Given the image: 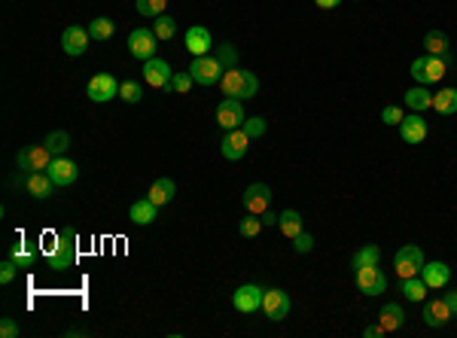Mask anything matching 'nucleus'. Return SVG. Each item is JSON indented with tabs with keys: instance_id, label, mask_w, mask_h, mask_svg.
I'll return each instance as SVG.
<instances>
[{
	"instance_id": "f257e3e1",
	"label": "nucleus",
	"mask_w": 457,
	"mask_h": 338,
	"mask_svg": "<svg viewBox=\"0 0 457 338\" xmlns=\"http://www.w3.org/2000/svg\"><path fill=\"white\" fill-rule=\"evenodd\" d=\"M46 259H49V268H52V272H59V275L76 268V259H79V235H76L74 225H64V229H59V232L49 235Z\"/></svg>"
},
{
	"instance_id": "f03ea898",
	"label": "nucleus",
	"mask_w": 457,
	"mask_h": 338,
	"mask_svg": "<svg viewBox=\"0 0 457 338\" xmlns=\"http://www.w3.org/2000/svg\"><path fill=\"white\" fill-rule=\"evenodd\" d=\"M220 88L226 98H238V101H247L259 92V80L253 71H244V67H228L220 80Z\"/></svg>"
},
{
	"instance_id": "7ed1b4c3",
	"label": "nucleus",
	"mask_w": 457,
	"mask_h": 338,
	"mask_svg": "<svg viewBox=\"0 0 457 338\" xmlns=\"http://www.w3.org/2000/svg\"><path fill=\"white\" fill-rule=\"evenodd\" d=\"M445 73H448V61L439 58V55H421V58L411 61V76H415L418 86L442 83Z\"/></svg>"
},
{
	"instance_id": "20e7f679",
	"label": "nucleus",
	"mask_w": 457,
	"mask_h": 338,
	"mask_svg": "<svg viewBox=\"0 0 457 338\" xmlns=\"http://www.w3.org/2000/svg\"><path fill=\"white\" fill-rule=\"evenodd\" d=\"M393 268H396L399 280H403V277H415V275H421V268H424V250H421L418 244H406V247H399L396 256H393Z\"/></svg>"
},
{
	"instance_id": "39448f33",
	"label": "nucleus",
	"mask_w": 457,
	"mask_h": 338,
	"mask_svg": "<svg viewBox=\"0 0 457 338\" xmlns=\"http://www.w3.org/2000/svg\"><path fill=\"white\" fill-rule=\"evenodd\" d=\"M189 73H192V80H196L199 86H214V83L223 80L226 67L216 61V55H201V58H192Z\"/></svg>"
},
{
	"instance_id": "423d86ee",
	"label": "nucleus",
	"mask_w": 457,
	"mask_h": 338,
	"mask_svg": "<svg viewBox=\"0 0 457 338\" xmlns=\"http://www.w3.org/2000/svg\"><path fill=\"white\" fill-rule=\"evenodd\" d=\"M353 280H357V290L363 296H381L387 290V277L378 265H363V268H353Z\"/></svg>"
},
{
	"instance_id": "0eeeda50",
	"label": "nucleus",
	"mask_w": 457,
	"mask_h": 338,
	"mask_svg": "<svg viewBox=\"0 0 457 338\" xmlns=\"http://www.w3.org/2000/svg\"><path fill=\"white\" fill-rule=\"evenodd\" d=\"M156 46H159V37L153 34V28H134L129 34V52L134 55L137 61L156 58Z\"/></svg>"
},
{
	"instance_id": "6e6552de",
	"label": "nucleus",
	"mask_w": 457,
	"mask_h": 338,
	"mask_svg": "<svg viewBox=\"0 0 457 338\" xmlns=\"http://www.w3.org/2000/svg\"><path fill=\"white\" fill-rule=\"evenodd\" d=\"M244 119H247L244 101H238V98H223V101H220V107H216V126H220L223 131L241 128Z\"/></svg>"
},
{
	"instance_id": "1a4fd4ad",
	"label": "nucleus",
	"mask_w": 457,
	"mask_h": 338,
	"mask_svg": "<svg viewBox=\"0 0 457 338\" xmlns=\"http://www.w3.org/2000/svg\"><path fill=\"white\" fill-rule=\"evenodd\" d=\"M55 155L49 153V146H25L19 155H16V165L21 168V171H49Z\"/></svg>"
},
{
	"instance_id": "9d476101",
	"label": "nucleus",
	"mask_w": 457,
	"mask_h": 338,
	"mask_svg": "<svg viewBox=\"0 0 457 338\" xmlns=\"http://www.w3.org/2000/svg\"><path fill=\"white\" fill-rule=\"evenodd\" d=\"M119 86L122 83H116V76H110V73H95L89 80V86H86V95L95 101V104H107V101H113L119 95Z\"/></svg>"
},
{
	"instance_id": "9b49d317",
	"label": "nucleus",
	"mask_w": 457,
	"mask_h": 338,
	"mask_svg": "<svg viewBox=\"0 0 457 338\" xmlns=\"http://www.w3.org/2000/svg\"><path fill=\"white\" fill-rule=\"evenodd\" d=\"M290 308H293V302H290V296L283 290H278V287H271V290H266V296H262V311H266V317L268 320H283L290 314Z\"/></svg>"
},
{
	"instance_id": "f8f14e48",
	"label": "nucleus",
	"mask_w": 457,
	"mask_h": 338,
	"mask_svg": "<svg viewBox=\"0 0 457 338\" xmlns=\"http://www.w3.org/2000/svg\"><path fill=\"white\" fill-rule=\"evenodd\" d=\"M247 150H250V138L244 134V128H232V131L223 134V140H220L223 159L238 162V159H244V155H247Z\"/></svg>"
},
{
	"instance_id": "ddd939ff",
	"label": "nucleus",
	"mask_w": 457,
	"mask_h": 338,
	"mask_svg": "<svg viewBox=\"0 0 457 338\" xmlns=\"http://www.w3.org/2000/svg\"><path fill=\"white\" fill-rule=\"evenodd\" d=\"M262 296H266V290L262 287L244 284V287L235 290L232 305H235V311H241V314H256V311H262Z\"/></svg>"
},
{
	"instance_id": "4468645a",
	"label": "nucleus",
	"mask_w": 457,
	"mask_h": 338,
	"mask_svg": "<svg viewBox=\"0 0 457 338\" xmlns=\"http://www.w3.org/2000/svg\"><path fill=\"white\" fill-rule=\"evenodd\" d=\"M171 80H174V71H171V64H168L165 58H150V61H144V83H146V86L165 88V92H168Z\"/></svg>"
},
{
	"instance_id": "2eb2a0df",
	"label": "nucleus",
	"mask_w": 457,
	"mask_h": 338,
	"mask_svg": "<svg viewBox=\"0 0 457 338\" xmlns=\"http://www.w3.org/2000/svg\"><path fill=\"white\" fill-rule=\"evenodd\" d=\"M183 46L189 49L192 58H201V55H208L214 49V37H211V31L204 25H192L186 31V37H183Z\"/></svg>"
},
{
	"instance_id": "dca6fc26",
	"label": "nucleus",
	"mask_w": 457,
	"mask_h": 338,
	"mask_svg": "<svg viewBox=\"0 0 457 338\" xmlns=\"http://www.w3.org/2000/svg\"><path fill=\"white\" fill-rule=\"evenodd\" d=\"M52 177V183L55 186H61V189H67V186H74L76 183V177H79V165L76 162H71L67 155H59V159H52V165H49V171H46Z\"/></svg>"
},
{
	"instance_id": "f3484780",
	"label": "nucleus",
	"mask_w": 457,
	"mask_h": 338,
	"mask_svg": "<svg viewBox=\"0 0 457 338\" xmlns=\"http://www.w3.org/2000/svg\"><path fill=\"white\" fill-rule=\"evenodd\" d=\"M244 208H247V213H256V217H262V213L268 210V205H271V186H266V183H250L247 189H244Z\"/></svg>"
},
{
	"instance_id": "a211bd4d",
	"label": "nucleus",
	"mask_w": 457,
	"mask_h": 338,
	"mask_svg": "<svg viewBox=\"0 0 457 338\" xmlns=\"http://www.w3.org/2000/svg\"><path fill=\"white\" fill-rule=\"evenodd\" d=\"M399 138H403L406 143H424L427 140V131H430V126H427V119L421 116V113H408V116L399 122Z\"/></svg>"
},
{
	"instance_id": "6ab92c4d",
	"label": "nucleus",
	"mask_w": 457,
	"mask_h": 338,
	"mask_svg": "<svg viewBox=\"0 0 457 338\" xmlns=\"http://www.w3.org/2000/svg\"><path fill=\"white\" fill-rule=\"evenodd\" d=\"M89 28H79V25H71V28H64L61 34V49L71 55V58H79L86 49H89Z\"/></svg>"
},
{
	"instance_id": "aec40b11",
	"label": "nucleus",
	"mask_w": 457,
	"mask_h": 338,
	"mask_svg": "<svg viewBox=\"0 0 457 338\" xmlns=\"http://www.w3.org/2000/svg\"><path fill=\"white\" fill-rule=\"evenodd\" d=\"M421 317H424V323L433 326V329H442L454 314H451V308H448V302L445 299H430V302L424 299V314H421Z\"/></svg>"
},
{
	"instance_id": "412c9836",
	"label": "nucleus",
	"mask_w": 457,
	"mask_h": 338,
	"mask_svg": "<svg viewBox=\"0 0 457 338\" xmlns=\"http://www.w3.org/2000/svg\"><path fill=\"white\" fill-rule=\"evenodd\" d=\"M25 189H28L31 198L43 201V198H49L52 189H59V186L52 183V177L46 174V171H28V174H25Z\"/></svg>"
},
{
	"instance_id": "4be33fe9",
	"label": "nucleus",
	"mask_w": 457,
	"mask_h": 338,
	"mask_svg": "<svg viewBox=\"0 0 457 338\" xmlns=\"http://www.w3.org/2000/svg\"><path fill=\"white\" fill-rule=\"evenodd\" d=\"M421 277H424V284L430 290H442V287H448V280H451V268H448V262H424Z\"/></svg>"
},
{
	"instance_id": "5701e85b",
	"label": "nucleus",
	"mask_w": 457,
	"mask_h": 338,
	"mask_svg": "<svg viewBox=\"0 0 457 338\" xmlns=\"http://www.w3.org/2000/svg\"><path fill=\"white\" fill-rule=\"evenodd\" d=\"M174 195H177V183H174L171 177H159L156 183L150 186V193H146V198H150L153 205H159V208L171 205V201H174Z\"/></svg>"
},
{
	"instance_id": "b1692460",
	"label": "nucleus",
	"mask_w": 457,
	"mask_h": 338,
	"mask_svg": "<svg viewBox=\"0 0 457 338\" xmlns=\"http://www.w3.org/2000/svg\"><path fill=\"white\" fill-rule=\"evenodd\" d=\"M424 49L427 55H439V58L451 61V40L445 31H427L424 34Z\"/></svg>"
},
{
	"instance_id": "393cba45",
	"label": "nucleus",
	"mask_w": 457,
	"mask_h": 338,
	"mask_svg": "<svg viewBox=\"0 0 457 338\" xmlns=\"http://www.w3.org/2000/svg\"><path fill=\"white\" fill-rule=\"evenodd\" d=\"M378 323H381L384 332L403 329V326H406V311H403V305H396V302H387V305L378 311Z\"/></svg>"
},
{
	"instance_id": "a878e982",
	"label": "nucleus",
	"mask_w": 457,
	"mask_h": 338,
	"mask_svg": "<svg viewBox=\"0 0 457 338\" xmlns=\"http://www.w3.org/2000/svg\"><path fill=\"white\" fill-rule=\"evenodd\" d=\"M406 107L411 113H424V110H433V92L427 86H418V88H408V92L403 95Z\"/></svg>"
},
{
	"instance_id": "bb28decb",
	"label": "nucleus",
	"mask_w": 457,
	"mask_h": 338,
	"mask_svg": "<svg viewBox=\"0 0 457 338\" xmlns=\"http://www.w3.org/2000/svg\"><path fill=\"white\" fill-rule=\"evenodd\" d=\"M156 217H159V205H153L150 198L134 201L131 210H129V220H131L134 225H150V222H156Z\"/></svg>"
},
{
	"instance_id": "cd10ccee",
	"label": "nucleus",
	"mask_w": 457,
	"mask_h": 338,
	"mask_svg": "<svg viewBox=\"0 0 457 338\" xmlns=\"http://www.w3.org/2000/svg\"><path fill=\"white\" fill-rule=\"evenodd\" d=\"M9 259H16L19 268H31L34 262H37V250H34V244H28V241L19 235V241L9 247Z\"/></svg>"
},
{
	"instance_id": "c85d7f7f",
	"label": "nucleus",
	"mask_w": 457,
	"mask_h": 338,
	"mask_svg": "<svg viewBox=\"0 0 457 338\" xmlns=\"http://www.w3.org/2000/svg\"><path fill=\"white\" fill-rule=\"evenodd\" d=\"M433 110H436L439 116H454L457 113V88H439V92L433 95Z\"/></svg>"
},
{
	"instance_id": "c756f323",
	"label": "nucleus",
	"mask_w": 457,
	"mask_h": 338,
	"mask_svg": "<svg viewBox=\"0 0 457 338\" xmlns=\"http://www.w3.org/2000/svg\"><path fill=\"white\" fill-rule=\"evenodd\" d=\"M427 284H424V277L415 275V277H403V284H399V292L408 299V302H424L427 299Z\"/></svg>"
},
{
	"instance_id": "7c9ffc66",
	"label": "nucleus",
	"mask_w": 457,
	"mask_h": 338,
	"mask_svg": "<svg viewBox=\"0 0 457 338\" xmlns=\"http://www.w3.org/2000/svg\"><path fill=\"white\" fill-rule=\"evenodd\" d=\"M278 229L283 232V238H290V241H293L296 235L302 232V213H299V210H293V208H290V210H283L281 217H278Z\"/></svg>"
},
{
	"instance_id": "2f4dec72",
	"label": "nucleus",
	"mask_w": 457,
	"mask_h": 338,
	"mask_svg": "<svg viewBox=\"0 0 457 338\" xmlns=\"http://www.w3.org/2000/svg\"><path fill=\"white\" fill-rule=\"evenodd\" d=\"M381 262V250H378V244H363L357 253H353L351 259V265L353 268H363V265H378Z\"/></svg>"
},
{
	"instance_id": "473e14b6",
	"label": "nucleus",
	"mask_w": 457,
	"mask_h": 338,
	"mask_svg": "<svg viewBox=\"0 0 457 338\" xmlns=\"http://www.w3.org/2000/svg\"><path fill=\"white\" fill-rule=\"evenodd\" d=\"M43 143L49 146V153L59 159V155H64L67 150H71V134L67 131H49V138H46Z\"/></svg>"
},
{
	"instance_id": "72a5a7b5",
	"label": "nucleus",
	"mask_w": 457,
	"mask_h": 338,
	"mask_svg": "<svg viewBox=\"0 0 457 338\" xmlns=\"http://www.w3.org/2000/svg\"><path fill=\"white\" fill-rule=\"evenodd\" d=\"M113 31H116V25H113V19L101 16V19H91V25H89V37H91V40H110V37H113Z\"/></svg>"
},
{
	"instance_id": "f704fd0d",
	"label": "nucleus",
	"mask_w": 457,
	"mask_h": 338,
	"mask_svg": "<svg viewBox=\"0 0 457 338\" xmlns=\"http://www.w3.org/2000/svg\"><path fill=\"white\" fill-rule=\"evenodd\" d=\"M165 6H168V0H137L134 9L141 16L146 19H159V16H165Z\"/></svg>"
},
{
	"instance_id": "c9c22d12",
	"label": "nucleus",
	"mask_w": 457,
	"mask_h": 338,
	"mask_svg": "<svg viewBox=\"0 0 457 338\" xmlns=\"http://www.w3.org/2000/svg\"><path fill=\"white\" fill-rule=\"evenodd\" d=\"M119 98L125 101V104H141V98H144V88L137 80H125L119 86Z\"/></svg>"
},
{
	"instance_id": "e433bc0d",
	"label": "nucleus",
	"mask_w": 457,
	"mask_h": 338,
	"mask_svg": "<svg viewBox=\"0 0 457 338\" xmlns=\"http://www.w3.org/2000/svg\"><path fill=\"white\" fill-rule=\"evenodd\" d=\"M153 34H156L159 40H171V37H174V34H177V21L171 19L168 13H165V16H159V19H156V28H153Z\"/></svg>"
},
{
	"instance_id": "4c0bfd02",
	"label": "nucleus",
	"mask_w": 457,
	"mask_h": 338,
	"mask_svg": "<svg viewBox=\"0 0 457 338\" xmlns=\"http://www.w3.org/2000/svg\"><path fill=\"white\" fill-rule=\"evenodd\" d=\"M262 229H266V225H262V217H256V213H250V217H244L241 222H238V232H241L244 238H256Z\"/></svg>"
},
{
	"instance_id": "58836bf2",
	"label": "nucleus",
	"mask_w": 457,
	"mask_h": 338,
	"mask_svg": "<svg viewBox=\"0 0 457 338\" xmlns=\"http://www.w3.org/2000/svg\"><path fill=\"white\" fill-rule=\"evenodd\" d=\"M241 128H244V134H247L250 140H256V138H262V134L268 131V122L262 119V116H253V119H244Z\"/></svg>"
},
{
	"instance_id": "ea45409f",
	"label": "nucleus",
	"mask_w": 457,
	"mask_h": 338,
	"mask_svg": "<svg viewBox=\"0 0 457 338\" xmlns=\"http://www.w3.org/2000/svg\"><path fill=\"white\" fill-rule=\"evenodd\" d=\"M216 61H220L226 71L228 67H238V49L232 46V43H223V46L216 49Z\"/></svg>"
},
{
	"instance_id": "a19ab883",
	"label": "nucleus",
	"mask_w": 457,
	"mask_h": 338,
	"mask_svg": "<svg viewBox=\"0 0 457 338\" xmlns=\"http://www.w3.org/2000/svg\"><path fill=\"white\" fill-rule=\"evenodd\" d=\"M192 86H196V80H192V73H189V71H186V73H174V80H171L168 92H180V95H186Z\"/></svg>"
},
{
	"instance_id": "79ce46f5",
	"label": "nucleus",
	"mask_w": 457,
	"mask_h": 338,
	"mask_svg": "<svg viewBox=\"0 0 457 338\" xmlns=\"http://www.w3.org/2000/svg\"><path fill=\"white\" fill-rule=\"evenodd\" d=\"M16 272H19V262L16 259H4V262H0V284H13L16 280Z\"/></svg>"
},
{
	"instance_id": "37998d69",
	"label": "nucleus",
	"mask_w": 457,
	"mask_h": 338,
	"mask_svg": "<svg viewBox=\"0 0 457 338\" xmlns=\"http://www.w3.org/2000/svg\"><path fill=\"white\" fill-rule=\"evenodd\" d=\"M293 250H296V253H311V250H314V235H308V232L302 229V232L293 238Z\"/></svg>"
},
{
	"instance_id": "c03bdc74",
	"label": "nucleus",
	"mask_w": 457,
	"mask_h": 338,
	"mask_svg": "<svg viewBox=\"0 0 457 338\" xmlns=\"http://www.w3.org/2000/svg\"><path fill=\"white\" fill-rule=\"evenodd\" d=\"M403 119H406L403 107H384L381 110V122H384V126H399Z\"/></svg>"
},
{
	"instance_id": "a18cd8bd",
	"label": "nucleus",
	"mask_w": 457,
	"mask_h": 338,
	"mask_svg": "<svg viewBox=\"0 0 457 338\" xmlns=\"http://www.w3.org/2000/svg\"><path fill=\"white\" fill-rule=\"evenodd\" d=\"M0 335H4V338H19V323L4 317V320H0Z\"/></svg>"
},
{
	"instance_id": "49530a36",
	"label": "nucleus",
	"mask_w": 457,
	"mask_h": 338,
	"mask_svg": "<svg viewBox=\"0 0 457 338\" xmlns=\"http://www.w3.org/2000/svg\"><path fill=\"white\" fill-rule=\"evenodd\" d=\"M442 299L448 302V308H451V314H454V317H457V290H451V292H445Z\"/></svg>"
},
{
	"instance_id": "de8ad7c7",
	"label": "nucleus",
	"mask_w": 457,
	"mask_h": 338,
	"mask_svg": "<svg viewBox=\"0 0 457 338\" xmlns=\"http://www.w3.org/2000/svg\"><path fill=\"white\" fill-rule=\"evenodd\" d=\"M363 335H366V338H381V335H387V332L381 329V323H378V326H366Z\"/></svg>"
},
{
	"instance_id": "09e8293b",
	"label": "nucleus",
	"mask_w": 457,
	"mask_h": 338,
	"mask_svg": "<svg viewBox=\"0 0 457 338\" xmlns=\"http://www.w3.org/2000/svg\"><path fill=\"white\" fill-rule=\"evenodd\" d=\"M278 217H281V213L266 210V213H262V225H278Z\"/></svg>"
},
{
	"instance_id": "8fccbe9b",
	"label": "nucleus",
	"mask_w": 457,
	"mask_h": 338,
	"mask_svg": "<svg viewBox=\"0 0 457 338\" xmlns=\"http://www.w3.org/2000/svg\"><path fill=\"white\" fill-rule=\"evenodd\" d=\"M314 4H317V9H336L341 0H314Z\"/></svg>"
}]
</instances>
